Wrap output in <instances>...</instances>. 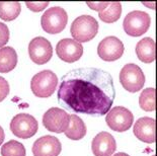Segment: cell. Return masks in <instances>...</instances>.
Here are the masks:
<instances>
[{
    "mask_svg": "<svg viewBox=\"0 0 157 156\" xmlns=\"http://www.w3.org/2000/svg\"><path fill=\"white\" fill-rule=\"evenodd\" d=\"M64 133L66 137L71 140H80L86 135V126L78 116L70 115L69 126Z\"/></svg>",
    "mask_w": 157,
    "mask_h": 156,
    "instance_id": "obj_17",
    "label": "cell"
},
{
    "mask_svg": "<svg viewBox=\"0 0 157 156\" xmlns=\"http://www.w3.org/2000/svg\"><path fill=\"white\" fill-rule=\"evenodd\" d=\"M122 13L121 2H111L105 10L98 12L99 18L106 24H113L120 18Z\"/></svg>",
    "mask_w": 157,
    "mask_h": 156,
    "instance_id": "obj_20",
    "label": "cell"
},
{
    "mask_svg": "<svg viewBox=\"0 0 157 156\" xmlns=\"http://www.w3.org/2000/svg\"><path fill=\"white\" fill-rule=\"evenodd\" d=\"M70 123V115L64 109L52 108L48 109L43 117L44 127L53 133H64Z\"/></svg>",
    "mask_w": 157,
    "mask_h": 156,
    "instance_id": "obj_9",
    "label": "cell"
},
{
    "mask_svg": "<svg viewBox=\"0 0 157 156\" xmlns=\"http://www.w3.org/2000/svg\"><path fill=\"white\" fill-rule=\"evenodd\" d=\"M9 41V29L7 25L0 22V49L3 48Z\"/></svg>",
    "mask_w": 157,
    "mask_h": 156,
    "instance_id": "obj_23",
    "label": "cell"
},
{
    "mask_svg": "<svg viewBox=\"0 0 157 156\" xmlns=\"http://www.w3.org/2000/svg\"><path fill=\"white\" fill-rule=\"evenodd\" d=\"M56 53L62 61L73 63L83 55V47L73 39H63L56 46Z\"/></svg>",
    "mask_w": 157,
    "mask_h": 156,
    "instance_id": "obj_12",
    "label": "cell"
},
{
    "mask_svg": "<svg viewBox=\"0 0 157 156\" xmlns=\"http://www.w3.org/2000/svg\"><path fill=\"white\" fill-rule=\"evenodd\" d=\"M9 90H10V87H9L7 80L0 76V102L4 101L9 93Z\"/></svg>",
    "mask_w": 157,
    "mask_h": 156,
    "instance_id": "obj_24",
    "label": "cell"
},
{
    "mask_svg": "<svg viewBox=\"0 0 157 156\" xmlns=\"http://www.w3.org/2000/svg\"><path fill=\"white\" fill-rule=\"evenodd\" d=\"M91 149L94 156H112L117 149V143L113 135L101 132L93 138Z\"/></svg>",
    "mask_w": 157,
    "mask_h": 156,
    "instance_id": "obj_14",
    "label": "cell"
},
{
    "mask_svg": "<svg viewBox=\"0 0 157 156\" xmlns=\"http://www.w3.org/2000/svg\"><path fill=\"white\" fill-rule=\"evenodd\" d=\"M139 105L143 111L153 112L155 109V89L150 87L144 89L139 96Z\"/></svg>",
    "mask_w": 157,
    "mask_h": 156,
    "instance_id": "obj_21",
    "label": "cell"
},
{
    "mask_svg": "<svg viewBox=\"0 0 157 156\" xmlns=\"http://www.w3.org/2000/svg\"><path fill=\"white\" fill-rule=\"evenodd\" d=\"M62 146L60 141L54 136H44L39 138L33 145L34 156H58Z\"/></svg>",
    "mask_w": 157,
    "mask_h": 156,
    "instance_id": "obj_13",
    "label": "cell"
},
{
    "mask_svg": "<svg viewBox=\"0 0 157 156\" xmlns=\"http://www.w3.org/2000/svg\"><path fill=\"white\" fill-rule=\"evenodd\" d=\"M38 122L29 114H18L10 122V130L13 135L21 139H29L38 132Z\"/></svg>",
    "mask_w": 157,
    "mask_h": 156,
    "instance_id": "obj_7",
    "label": "cell"
},
{
    "mask_svg": "<svg viewBox=\"0 0 157 156\" xmlns=\"http://www.w3.org/2000/svg\"><path fill=\"white\" fill-rule=\"evenodd\" d=\"M57 97L70 111L105 116L116 97L113 77L99 68L74 69L62 77Z\"/></svg>",
    "mask_w": 157,
    "mask_h": 156,
    "instance_id": "obj_1",
    "label": "cell"
},
{
    "mask_svg": "<svg viewBox=\"0 0 157 156\" xmlns=\"http://www.w3.org/2000/svg\"><path fill=\"white\" fill-rule=\"evenodd\" d=\"M25 4L28 6V8L31 9L32 11L40 12L48 6L49 2H47V1H45V2H29V1H28V2H25Z\"/></svg>",
    "mask_w": 157,
    "mask_h": 156,
    "instance_id": "obj_25",
    "label": "cell"
},
{
    "mask_svg": "<svg viewBox=\"0 0 157 156\" xmlns=\"http://www.w3.org/2000/svg\"><path fill=\"white\" fill-rule=\"evenodd\" d=\"M113 156H129L127 153H124V152H119V153H117V154H115Z\"/></svg>",
    "mask_w": 157,
    "mask_h": 156,
    "instance_id": "obj_28",
    "label": "cell"
},
{
    "mask_svg": "<svg viewBox=\"0 0 157 156\" xmlns=\"http://www.w3.org/2000/svg\"><path fill=\"white\" fill-rule=\"evenodd\" d=\"M151 24V18L147 12L134 10L126 15L123 22L124 31L131 36H143L148 31Z\"/></svg>",
    "mask_w": 157,
    "mask_h": 156,
    "instance_id": "obj_5",
    "label": "cell"
},
{
    "mask_svg": "<svg viewBox=\"0 0 157 156\" xmlns=\"http://www.w3.org/2000/svg\"><path fill=\"white\" fill-rule=\"evenodd\" d=\"M4 138H5V135H4V131H3L2 127L0 126V145L3 143V141H4Z\"/></svg>",
    "mask_w": 157,
    "mask_h": 156,
    "instance_id": "obj_27",
    "label": "cell"
},
{
    "mask_svg": "<svg viewBox=\"0 0 157 156\" xmlns=\"http://www.w3.org/2000/svg\"><path fill=\"white\" fill-rule=\"evenodd\" d=\"M68 21V14L64 9L59 6L49 8L45 11L41 18V25L43 29L51 35L61 32L66 28Z\"/></svg>",
    "mask_w": 157,
    "mask_h": 156,
    "instance_id": "obj_4",
    "label": "cell"
},
{
    "mask_svg": "<svg viewBox=\"0 0 157 156\" xmlns=\"http://www.w3.org/2000/svg\"><path fill=\"white\" fill-rule=\"evenodd\" d=\"M1 156H25V148L21 142L10 140L1 147Z\"/></svg>",
    "mask_w": 157,
    "mask_h": 156,
    "instance_id": "obj_22",
    "label": "cell"
},
{
    "mask_svg": "<svg viewBox=\"0 0 157 156\" xmlns=\"http://www.w3.org/2000/svg\"><path fill=\"white\" fill-rule=\"evenodd\" d=\"M106 125L116 132H125L131 128L134 117L131 111L124 107H115L109 109L105 117Z\"/></svg>",
    "mask_w": 157,
    "mask_h": 156,
    "instance_id": "obj_8",
    "label": "cell"
},
{
    "mask_svg": "<svg viewBox=\"0 0 157 156\" xmlns=\"http://www.w3.org/2000/svg\"><path fill=\"white\" fill-rule=\"evenodd\" d=\"M98 22L90 15H81L74 19L70 28L73 40L78 43H86L94 39L98 32Z\"/></svg>",
    "mask_w": 157,
    "mask_h": 156,
    "instance_id": "obj_2",
    "label": "cell"
},
{
    "mask_svg": "<svg viewBox=\"0 0 157 156\" xmlns=\"http://www.w3.org/2000/svg\"><path fill=\"white\" fill-rule=\"evenodd\" d=\"M58 85V77L51 70L41 71L32 78L31 88L38 97H49L55 92Z\"/></svg>",
    "mask_w": 157,
    "mask_h": 156,
    "instance_id": "obj_3",
    "label": "cell"
},
{
    "mask_svg": "<svg viewBox=\"0 0 157 156\" xmlns=\"http://www.w3.org/2000/svg\"><path fill=\"white\" fill-rule=\"evenodd\" d=\"M86 3H87L88 7H90L95 11L101 12L102 10H105V9L109 5L111 2H86Z\"/></svg>",
    "mask_w": 157,
    "mask_h": 156,
    "instance_id": "obj_26",
    "label": "cell"
},
{
    "mask_svg": "<svg viewBox=\"0 0 157 156\" xmlns=\"http://www.w3.org/2000/svg\"><path fill=\"white\" fill-rule=\"evenodd\" d=\"M120 82L127 91L138 92L145 83L144 73L138 65L126 64L120 72Z\"/></svg>",
    "mask_w": 157,
    "mask_h": 156,
    "instance_id": "obj_6",
    "label": "cell"
},
{
    "mask_svg": "<svg viewBox=\"0 0 157 156\" xmlns=\"http://www.w3.org/2000/svg\"><path fill=\"white\" fill-rule=\"evenodd\" d=\"M29 58L36 64H46L51 60L53 56V48L51 43L43 36H36L29 43Z\"/></svg>",
    "mask_w": 157,
    "mask_h": 156,
    "instance_id": "obj_10",
    "label": "cell"
},
{
    "mask_svg": "<svg viewBox=\"0 0 157 156\" xmlns=\"http://www.w3.org/2000/svg\"><path fill=\"white\" fill-rule=\"evenodd\" d=\"M133 132L140 141L144 143L155 142V120L152 118L143 117L135 123Z\"/></svg>",
    "mask_w": 157,
    "mask_h": 156,
    "instance_id": "obj_15",
    "label": "cell"
},
{
    "mask_svg": "<svg viewBox=\"0 0 157 156\" xmlns=\"http://www.w3.org/2000/svg\"><path fill=\"white\" fill-rule=\"evenodd\" d=\"M125 47L122 41L116 36H106L98 44V54L101 60L113 62L120 59L124 54Z\"/></svg>",
    "mask_w": 157,
    "mask_h": 156,
    "instance_id": "obj_11",
    "label": "cell"
},
{
    "mask_svg": "<svg viewBox=\"0 0 157 156\" xmlns=\"http://www.w3.org/2000/svg\"><path fill=\"white\" fill-rule=\"evenodd\" d=\"M21 5L19 2H0V18L11 21L19 15Z\"/></svg>",
    "mask_w": 157,
    "mask_h": 156,
    "instance_id": "obj_19",
    "label": "cell"
},
{
    "mask_svg": "<svg viewBox=\"0 0 157 156\" xmlns=\"http://www.w3.org/2000/svg\"><path fill=\"white\" fill-rule=\"evenodd\" d=\"M136 54L143 63H152L155 60V42L151 38H144L137 43Z\"/></svg>",
    "mask_w": 157,
    "mask_h": 156,
    "instance_id": "obj_16",
    "label": "cell"
},
{
    "mask_svg": "<svg viewBox=\"0 0 157 156\" xmlns=\"http://www.w3.org/2000/svg\"><path fill=\"white\" fill-rule=\"evenodd\" d=\"M17 65V54L11 47L0 49V72L7 73L13 70Z\"/></svg>",
    "mask_w": 157,
    "mask_h": 156,
    "instance_id": "obj_18",
    "label": "cell"
}]
</instances>
